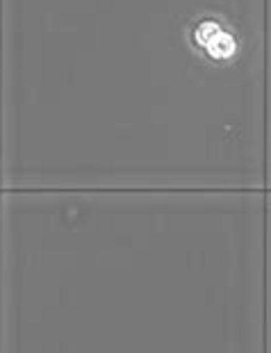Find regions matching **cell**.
<instances>
[{
	"label": "cell",
	"mask_w": 271,
	"mask_h": 353,
	"mask_svg": "<svg viewBox=\"0 0 271 353\" xmlns=\"http://www.w3.org/2000/svg\"><path fill=\"white\" fill-rule=\"evenodd\" d=\"M205 50L210 52V57H214V59H228L235 55V50H237V43L235 39L228 34V32H221L212 37L208 43H205Z\"/></svg>",
	"instance_id": "obj_1"
}]
</instances>
